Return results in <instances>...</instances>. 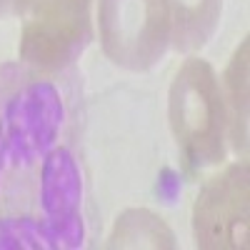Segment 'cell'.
Listing matches in <instances>:
<instances>
[{"label": "cell", "instance_id": "cell-1", "mask_svg": "<svg viewBox=\"0 0 250 250\" xmlns=\"http://www.w3.org/2000/svg\"><path fill=\"white\" fill-rule=\"evenodd\" d=\"M170 130L188 175H195L225 155V103L210 62L188 58L173 78L168 98Z\"/></svg>", "mask_w": 250, "mask_h": 250}, {"label": "cell", "instance_id": "cell-2", "mask_svg": "<svg viewBox=\"0 0 250 250\" xmlns=\"http://www.w3.org/2000/svg\"><path fill=\"white\" fill-rule=\"evenodd\" d=\"M20 60L35 70H60L93 40L90 0H18Z\"/></svg>", "mask_w": 250, "mask_h": 250}, {"label": "cell", "instance_id": "cell-3", "mask_svg": "<svg viewBox=\"0 0 250 250\" xmlns=\"http://www.w3.org/2000/svg\"><path fill=\"white\" fill-rule=\"evenodd\" d=\"M100 45L125 70H150L170 45L165 0H98Z\"/></svg>", "mask_w": 250, "mask_h": 250}, {"label": "cell", "instance_id": "cell-4", "mask_svg": "<svg viewBox=\"0 0 250 250\" xmlns=\"http://www.w3.org/2000/svg\"><path fill=\"white\" fill-rule=\"evenodd\" d=\"M195 245L203 250L248 248V160L208 180L193 205Z\"/></svg>", "mask_w": 250, "mask_h": 250}, {"label": "cell", "instance_id": "cell-5", "mask_svg": "<svg viewBox=\"0 0 250 250\" xmlns=\"http://www.w3.org/2000/svg\"><path fill=\"white\" fill-rule=\"evenodd\" d=\"M170 18V45L180 53H195L218 30L223 0H165Z\"/></svg>", "mask_w": 250, "mask_h": 250}, {"label": "cell", "instance_id": "cell-6", "mask_svg": "<svg viewBox=\"0 0 250 250\" xmlns=\"http://www.w3.org/2000/svg\"><path fill=\"white\" fill-rule=\"evenodd\" d=\"M105 248H175V235L160 215L145 210V208H130L118 215L113 233Z\"/></svg>", "mask_w": 250, "mask_h": 250}, {"label": "cell", "instance_id": "cell-7", "mask_svg": "<svg viewBox=\"0 0 250 250\" xmlns=\"http://www.w3.org/2000/svg\"><path fill=\"white\" fill-rule=\"evenodd\" d=\"M228 113H230V138L238 153L248 150V38L235 50L225 70Z\"/></svg>", "mask_w": 250, "mask_h": 250}, {"label": "cell", "instance_id": "cell-8", "mask_svg": "<svg viewBox=\"0 0 250 250\" xmlns=\"http://www.w3.org/2000/svg\"><path fill=\"white\" fill-rule=\"evenodd\" d=\"M15 10H18V0H0V18L15 15Z\"/></svg>", "mask_w": 250, "mask_h": 250}]
</instances>
